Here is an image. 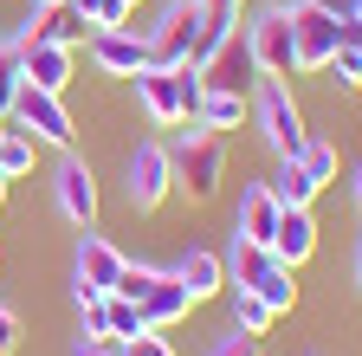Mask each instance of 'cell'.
Instances as JSON below:
<instances>
[{
	"label": "cell",
	"mask_w": 362,
	"mask_h": 356,
	"mask_svg": "<svg viewBox=\"0 0 362 356\" xmlns=\"http://www.w3.org/2000/svg\"><path fill=\"white\" fill-rule=\"evenodd\" d=\"M226 285H233V292H252V298H265V304H272V318H285V311L298 304L291 265L272 253V246H259V240H233V246H226Z\"/></svg>",
	"instance_id": "obj_1"
},
{
	"label": "cell",
	"mask_w": 362,
	"mask_h": 356,
	"mask_svg": "<svg viewBox=\"0 0 362 356\" xmlns=\"http://www.w3.org/2000/svg\"><path fill=\"white\" fill-rule=\"evenodd\" d=\"M168 162H175V188L188 195V201H214L220 182H226V137H214V130L188 123V130L175 137Z\"/></svg>",
	"instance_id": "obj_2"
},
{
	"label": "cell",
	"mask_w": 362,
	"mask_h": 356,
	"mask_svg": "<svg viewBox=\"0 0 362 356\" xmlns=\"http://www.w3.org/2000/svg\"><path fill=\"white\" fill-rule=\"evenodd\" d=\"M136 84V104H143V117L156 123V130H175V123H188L194 117V104H201V78L181 65V71H162V65H143L129 78Z\"/></svg>",
	"instance_id": "obj_3"
},
{
	"label": "cell",
	"mask_w": 362,
	"mask_h": 356,
	"mask_svg": "<svg viewBox=\"0 0 362 356\" xmlns=\"http://www.w3.org/2000/svg\"><path fill=\"white\" fill-rule=\"evenodd\" d=\"M252 123H259V137H265V149L272 156H298L304 149V137H310V130H304V110H298V98L285 91V78H265L259 84V91H252Z\"/></svg>",
	"instance_id": "obj_4"
},
{
	"label": "cell",
	"mask_w": 362,
	"mask_h": 356,
	"mask_svg": "<svg viewBox=\"0 0 362 356\" xmlns=\"http://www.w3.org/2000/svg\"><path fill=\"white\" fill-rule=\"evenodd\" d=\"M194 26H201V0H162V13L143 26V46H149V65L162 71H181L194 52ZM194 71V65H188Z\"/></svg>",
	"instance_id": "obj_5"
},
{
	"label": "cell",
	"mask_w": 362,
	"mask_h": 356,
	"mask_svg": "<svg viewBox=\"0 0 362 356\" xmlns=\"http://www.w3.org/2000/svg\"><path fill=\"white\" fill-rule=\"evenodd\" d=\"M7 123H20L33 143H45V149H71L78 143V123H71V110H65V98L59 91H39V84H20V98H13V117Z\"/></svg>",
	"instance_id": "obj_6"
},
{
	"label": "cell",
	"mask_w": 362,
	"mask_h": 356,
	"mask_svg": "<svg viewBox=\"0 0 362 356\" xmlns=\"http://www.w3.org/2000/svg\"><path fill=\"white\" fill-rule=\"evenodd\" d=\"M117 279H123L117 240H104L98 227H84V234H78V259H71V298H78V304H84V298H110Z\"/></svg>",
	"instance_id": "obj_7"
},
{
	"label": "cell",
	"mask_w": 362,
	"mask_h": 356,
	"mask_svg": "<svg viewBox=\"0 0 362 356\" xmlns=\"http://www.w3.org/2000/svg\"><path fill=\"white\" fill-rule=\"evenodd\" d=\"M123 195H129V207H136V214H156V207L175 195V162H168V149H162V143H136V149H129Z\"/></svg>",
	"instance_id": "obj_8"
},
{
	"label": "cell",
	"mask_w": 362,
	"mask_h": 356,
	"mask_svg": "<svg viewBox=\"0 0 362 356\" xmlns=\"http://www.w3.org/2000/svg\"><path fill=\"white\" fill-rule=\"evenodd\" d=\"M246 46H252L259 78H291V71H298V52H291V13H285V7H259L252 26H246Z\"/></svg>",
	"instance_id": "obj_9"
},
{
	"label": "cell",
	"mask_w": 362,
	"mask_h": 356,
	"mask_svg": "<svg viewBox=\"0 0 362 356\" xmlns=\"http://www.w3.org/2000/svg\"><path fill=\"white\" fill-rule=\"evenodd\" d=\"M291 52H298V71H324L330 65V52H337V26L343 20H330L324 7H310V0H291Z\"/></svg>",
	"instance_id": "obj_10"
},
{
	"label": "cell",
	"mask_w": 362,
	"mask_h": 356,
	"mask_svg": "<svg viewBox=\"0 0 362 356\" xmlns=\"http://www.w3.org/2000/svg\"><path fill=\"white\" fill-rule=\"evenodd\" d=\"M52 201H59V214L71 220L78 234L98 227V182H90V162H84V156H65V162L52 168Z\"/></svg>",
	"instance_id": "obj_11"
},
{
	"label": "cell",
	"mask_w": 362,
	"mask_h": 356,
	"mask_svg": "<svg viewBox=\"0 0 362 356\" xmlns=\"http://www.w3.org/2000/svg\"><path fill=\"white\" fill-rule=\"evenodd\" d=\"M71 71H78V46H59V39H26V46H20V78L39 84V91L65 98Z\"/></svg>",
	"instance_id": "obj_12"
},
{
	"label": "cell",
	"mask_w": 362,
	"mask_h": 356,
	"mask_svg": "<svg viewBox=\"0 0 362 356\" xmlns=\"http://www.w3.org/2000/svg\"><path fill=\"white\" fill-rule=\"evenodd\" d=\"M90 65L104 78H136L149 65V46H143L136 26H104V33H90Z\"/></svg>",
	"instance_id": "obj_13"
},
{
	"label": "cell",
	"mask_w": 362,
	"mask_h": 356,
	"mask_svg": "<svg viewBox=\"0 0 362 356\" xmlns=\"http://www.w3.org/2000/svg\"><path fill=\"white\" fill-rule=\"evenodd\" d=\"M201 78V91H246V84L259 78V65H252V46H246V39L233 33V39H226V46L194 71Z\"/></svg>",
	"instance_id": "obj_14"
},
{
	"label": "cell",
	"mask_w": 362,
	"mask_h": 356,
	"mask_svg": "<svg viewBox=\"0 0 362 356\" xmlns=\"http://www.w3.org/2000/svg\"><path fill=\"white\" fill-rule=\"evenodd\" d=\"M168 272L181 279V292H188L194 304H207V298H220V292H226V259H220V253H207V246H188V253L168 265Z\"/></svg>",
	"instance_id": "obj_15"
},
{
	"label": "cell",
	"mask_w": 362,
	"mask_h": 356,
	"mask_svg": "<svg viewBox=\"0 0 362 356\" xmlns=\"http://www.w3.org/2000/svg\"><path fill=\"white\" fill-rule=\"evenodd\" d=\"M279 195H272L265 182H252L246 195H240V220H233V240H259V246H272V227H279Z\"/></svg>",
	"instance_id": "obj_16"
},
{
	"label": "cell",
	"mask_w": 362,
	"mask_h": 356,
	"mask_svg": "<svg viewBox=\"0 0 362 356\" xmlns=\"http://www.w3.org/2000/svg\"><path fill=\"white\" fill-rule=\"evenodd\" d=\"M272 253H279L291 272L317 253V220H310V207H285L279 214V227H272Z\"/></svg>",
	"instance_id": "obj_17"
},
{
	"label": "cell",
	"mask_w": 362,
	"mask_h": 356,
	"mask_svg": "<svg viewBox=\"0 0 362 356\" xmlns=\"http://www.w3.org/2000/svg\"><path fill=\"white\" fill-rule=\"evenodd\" d=\"M188 311H194V298L181 292V279H175L168 265H162V279L143 292V318H149V331H168V324H181Z\"/></svg>",
	"instance_id": "obj_18"
},
{
	"label": "cell",
	"mask_w": 362,
	"mask_h": 356,
	"mask_svg": "<svg viewBox=\"0 0 362 356\" xmlns=\"http://www.w3.org/2000/svg\"><path fill=\"white\" fill-rule=\"evenodd\" d=\"M246 117H252V98H246V91H201V104H194L188 123H201V130H214V137H226V130H240Z\"/></svg>",
	"instance_id": "obj_19"
},
{
	"label": "cell",
	"mask_w": 362,
	"mask_h": 356,
	"mask_svg": "<svg viewBox=\"0 0 362 356\" xmlns=\"http://www.w3.org/2000/svg\"><path fill=\"white\" fill-rule=\"evenodd\" d=\"M33 162H39V143L26 137L20 123H7V130H0V175H7V182H26Z\"/></svg>",
	"instance_id": "obj_20"
},
{
	"label": "cell",
	"mask_w": 362,
	"mask_h": 356,
	"mask_svg": "<svg viewBox=\"0 0 362 356\" xmlns=\"http://www.w3.org/2000/svg\"><path fill=\"white\" fill-rule=\"evenodd\" d=\"M233 26H240V13H207V7H201V26H194V52H188V65L201 71V65L226 46V39H233Z\"/></svg>",
	"instance_id": "obj_21"
},
{
	"label": "cell",
	"mask_w": 362,
	"mask_h": 356,
	"mask_svg": "<svg viewBox=\"0 0 362 356\" xmlns=\"http://www.w3.org/2000/svg\"><path fill=\"white\" fill-rule=\"evenodd\" d=\"M265 188L279 195V207H310V201H317V182H310V175H304V168H298L291 156L279 162V175H272Z\"/></svg>",
	"instance_id": "obj_22"
},
{
	"label": "cell",
	"mask_w": 362,
	"mask_h": 356,
	"mask_svg": "<svg viewBox=\"0 0 362 356\" xmlns=\"http://www.w3.org/2000/svg\"><path fill=\"white\" fill-rule=\"evenodd\" d=\"M104 318H110V343H129V337H143L149 318H143V304H129V298H104Z\"/></svg>",
	"instance_id": "obj_23"
},
{
	"label": "cell",
	"mask_w": 362,
	"mask_h": 356,
	"mask_svg": "<svg viewBox=\"0 0 362 356\" xmlns=\"http://www.w3.org/2000/svg\"><path fill=\"white\" fill-rule=\"evenodd\" d=\"M291 162H298V168L310 175V182H317V188H324V182H337V149H330L324 137H304V149H298Z\"/></svg>",
	"instance_id": "obj_24"
},
{
	"label": "cell",
	"mask_w": 362,
	"mask_h": 356,
	"mask_svg": "<svg viewBox=\"0 0 362 356\" xmlns=\"http://www.w3.org/2000/svg\"><path fill=\"white\" fill-rule=\"evenodd\" d=\"M226 292H233V285H226ZM233 331L265 337V331H272V304H265V298H252V292H233Z\"/></svg>",
	"instance_id": "obj_25"
},
{
	"label": "cell",
	"mask_w": 362,
	"mask_h": 356,
	"mask_svg": "<svg viewBox=\"0 0 362 356\" xmlns=\"http://www.w3.org/2000/svg\"><path fill=\"white\" fill-rule=\"evenodd\" d=\"M71 7H78V20L90 26V33H104V26H129V0H71Z\"/></svg>",
	"instance_id": "obj_26"
},
{
	"label": "cell",
	"mask_w": 362,
	"mask_h": 356,
	"mask_svg": "<svg viewBox=\"0 0 362 356\" xmlns=\"http://www.w3.org/2000/svg\"><path fill=\"white\" fill-rule=\"evenodd\" d=\"M84 33H90V26L78 20V7H52V13H45V26H39V39H59V46H78Z\"/></svg>",
	"instance_id": "obj_27"
},
{
	"label": "cell",
	"mask_w": 362,
	"mask_h": 356,
	"mask_svg": "<svg viewBox=\"0 0 362 356\" xmlns=\"http://www.w3.org/2000/svg\"><path fill=\"white\" fill-rule=\"evenodd\" d=\"M162 279V265H143V259H123V279H117V298H129V304H143V292Z\"/></svg>",
	"instance_id": "obj_28"
},
{
	"label": "cell",
	"mask_w": 362,
	"mask_h": 356,
	"mask_svg": "<svg viewBox=\"0 0 362 356\" xmlns=\"http://www.w3.org/2000/svg\"><path fill=\"white\" fill-rule=\"evenodd\" d=\"M324 71H337V84H362V46H349V39H337V52H330V65Z\"/></svg>",
	"instance_id": "obj_29"
},
{
	"label": "cell",
	"mask_w": 362,
	"mask_h": 356,
	"mask_svg": "<svg viewBox=\"0 0 362 356\" xmlns=\"http://www.w3.org/2000/svg\"><path fill=\"white\" fill-rule=\"evenodd\" d=\"M20 52H7V46H0V117H13V98H20Z\"/></svg>",
	"instance_id": "obj_30"
},
{
	"label": "cell",
	"mask_w": 362,
	"mask_h": 356,
	"mask_svg": "<svg viewBox=\"0 0 362 356\" xmlns=\"http://www.w3.org/2000/svg\"><path fill=\"white\" fill-rule=\"evenodd\" d=\"M201 356H259V337H246V331H233V324H226Z\"/></svg>",
	"instance_id": "obj_31"
},
{
	"label": "cell",
	"mask_w": 362,
	"mask_h": 356,
	"mask_svg": "<svg viewBox=\"0 0 362 356\" xmlns=\"http://www.w3.org/2000/svg\"><path fill=\"white\" fill-rule=\"evenodd\" d=\"M123 356H175V343L156 337V331H143V337H129V343H123Z\"/></svg>",
	"instance_id": "obj_32"
},
{
	"label": "cell",
	"mask_w": 362,
	"mask_h": 356,
	"mask_svg": "<svg viewBox=\"0 0 362 356\" xmlns=\"http://www.w3.org/2000/svg\"><path fill=\"white\" fill-rule=\"evenodd\" d=\"M78 311H84V337H104V343H110V318H104V298H84Z\"/></svg>",
	"instance_id": "obj_33"
},
{
	"label": "cell",
	"mask_w": 362,
	"mask_h": 356,
	"mask_svg": "<svg viewBox=\"0 0 362 356\" xmlns=\"http://www.w3.org/2000/svg\"><path fill=\"white\" fill-rule=\"evenodd\" d=\"M13 350H20V311L0 304V356H13Z\"/></svg>",
	"instance_id": "obj_34"
},
{
	"label": "cell",
	"mask_w": 362,
	"mask_h": 356,
	"mask_svg": "<svg viewBox=\"0 0 362 356\" xmlns=\"http://www.w3.org/2000/svg\"><path fill=\"white\" fill-rule=\"evenodd\" d=\"M71 356H123V343H104V337H78Z\"/></svg>",
	"instance_id": "obj_35"
},
{
	"label": "cell",
	"mask_w": 362,
	"mask_h": 356,
	"mask_svg": "<svg viewBox=\"0 0 362 356\" xmlns=\"http://www.w3.org/2000/svg\"><path fill=\"white\" fill-rule=\"evenodd\" d=\"M310 7H324L330 20H349V13H356V0H310Z\"/></svg>",
	"instance_id": "obj_36"
},
{
	"label": "cell",
	"mask_w": 362,
	"mask_h": 356,
	"mask_svg": "<svg viewBox=\"0 0 362 356\" xmlns=\"http://www.w3.org/2000/svg\"><path fill=\"white\" fill-rule=\"evenodd\" d=\"M201 7H207V13H240L246 0H201Z\"/></svg>",
	"instance_id": "obj_37"
},
{
	"label": "cell",
	"mask_w": 362,
	"mask_h": 356,
	"mask_svg": "<svg viewBox=\"0 0 362 356\" xmlns=\"http://www.w3.org/2000/svg\"><path fill=\"white\" fill-rule=\"evenodd\" d=\"M349 201H356V214H362V162H356V175H349Z\"/></svg>",
	"instance_id": "obj_38"
},
{
	"label": "cell",
	"mask_w": 362,
	"mask_h": 356,
	"mask_svg": "<svg viewBox=\"0 0 362 356\" xmlns=\"http://www.w3.org/2000/svg\"><path fill=\"white\" fill-rule=\"evenodd\" d=\"M356 285H362V240H356Z\"/></svg>",
	"instance_id": "obj_39"
},
{
	"label": "cell",
	"mask_w": 362,
	"mask_h": 356,
	"mask_svg": "<svg viewBox=\"0 0 362 356\" xmlns=\"http://www.w3.org/2000/svg\"><path fill=\"white\" fill-rule=\"evenodd\" d=\"M7 188H13V182H7V175H0V207H7Z\"/></svg>",
	"instance_id": "obj_40"
},
{
	"label": "cell",
	"mask_w": 362,
	"mask_h": 356,
	"mask_svg": "<svg viewBox=\"0 0 362 356\" xmlns=\"http://www.w3.org/2000/svg\"><path fill=\"white\" fill-rule=\"evenodd\" d=\"M349 20H362V0H356V13H349Z\"/></svg>",
	"instance_id": "obj_41"
},
{
	"label": "cell",
	"mask_w": 362,
	"mask_h": 356,
	"mask_svg": "<svg viewBox=\"0 0 362 356\" xmlns=\"http://www.w3.org/2000/svg\"><path fill=\"white\" fill-rule=\"evenodd\" d=\"M0 130H7V117H0Z\"/></svg>",
	"instance_id": "obj_42"
},
{
	"label": "cell",
	"mask_w": 362,
	"mask_h": 356,
	"mask_svg": "<svg viewBox=\"0 0 362 356\" xmlns=\"http://www.w3.org/2000/svg\"><path fill=\"white\" fill-rule=\"evenodd\" d=\"M129 7H136V0H129Z\"/></svg>",
	"instance_id": "obj_43"
},
{
	"label": "cell",
	"mask_w": 362,
	"mask_h": 356,
	"mask_svg": "<svg viewBox=\"0 0 362 356\" xmlns=\"http://www.w3.org/2000/svg\"><path fill=\"white\" fill-rule=\"evenodd\" d=\"M310 356H317V350H310Z\"/></svg>",
	"instance_id": "obj_44"
}]
</instances>
